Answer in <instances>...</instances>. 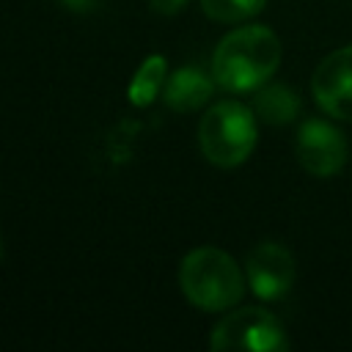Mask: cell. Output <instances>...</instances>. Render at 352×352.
Segmentation results:
<instances>
[{
	"mask_svg": "<svg viewBox=\"0 0 352 352\" xmlns=\"http://www.w3.org/2000/svg\"><path fill=\"white\" fill-rule=\"evenodd\" d=\"M300 94H294L292 85L286 82H264L256 88L253 94V116L270 126H283V124H292L297 116H300Z\"/></svg>",
	"mask_w": 352,
	"mask_h": 352,
	"instance_id": "9c48e42d",
	"label": "cell"
},
{
	"mask_svg": "<svg viewBox=\"0 0 352 352\" xmlns=\"http://www.w3.org/2000/svg\"><path fill=\"white\" fill-rule=\"evenodd\" d=\"M148 6H151V11H157L162 16H173L187 6V0H148Z\"/></svg>",
	"mask_w": 352,
	"mask_h": 352,
	"instance_id": "7c38bea8",
	"label": "cell"
},
{
	"mask_svg": "<svg viewBox=\"0 0 352 352\" xmlns=\"http://www.w3.org/2000/svg\"><path fill=\"white\" fill-rule=\"evenodd\" d=\"M179 286L184 297L201 311H228L245 294V275L239 264L220 248H195L182 258Z\"/></svg>",
	"mask_w": 352,
	"mask_h": 352,
	"instance_id": "7a4b0ae2",
	"label": "cell"
},
{
	"mask_svg": "<svg viewBox=\"0 0 352 352\" xmlns=\"http://www.w3.org/2000/svg\"><path fill=\"white\" fill-rule=\"evenodd\" d=\"M297 275L294 256L278 242L256 245L245 258V278L256 297L261 300H280Z\"/></svg>",
	"mask_w": 352,
	"mask_h": 352,
	"instance_id": "52a82bcc",
	"label": "cell"
},
{
	"mask_svg": "<svg viewBox=\"0 0 352 352\" xmlns=\"http://www.w3.org/2000/svg\"><path fill=\"white\" fill-rule=\"evenodd\" d=\"M63 8H69V11H77V14H88V11H94L96 6H99V0H58Z\"/></svg>",
	"mask_w": 352,
	"mask_h": 352,
	"instance_id": "4fadbf2b",
	"label": "cell"
},
{
	"mask_svg": "<svg viewBox=\"0 0 352 352\" xmlns=\"http://www.w3.org/2000/svg\"><path fill=\"white\" fill-rule=\"evenodd\" d=\"M297 162L319 179L336 176L346 165V138L322 118H308L297 132Z\"/></svg>",
	"mask_w": 352,
	"mask_h": 352,
	"instance_id": "5b68a950",
	"label": "cell"
},
{
	"mask_svg": "<svg viewBox=\"0 0 352 352\" xmlns=\"http://www.w3.org/2000/svg\"><path fill=\"white\" fill-rule=\"evenodd\" d=\"M280 63V41L264 25H242L212 52V77L223 91L248 94L264 85Z\"/></svg>",
	"mask_w": 352,
	"mask_h": 352,
	"instance_id": "6da1fadb",
	"label": "cell"
},
{
	"mask_svg": "<svg viewBox=\"0 0 352 352\" xmlns=\"http://www.w3.org/2000/svg\"><path fill=\"white\" fill-rule=\"evenodd\" d=\"M214 85H217L214 77H209L206 72L195 66H184L168 74L165 88H162V102L176 113H192L212 99Z\"/></svg>",
	"mask_w": 352,
	"mask_h": 352,
	"instance_id": "ba28073f",
	"label": "cell"
},
{
	"mask_svg": "<svg viewBox=\"0 0 352 352\" xmlns=\"http://www.w3.org/2000/svg\"><path fill=\"white\" fill-rule=\"evenodd\" d=\"M165 80H168V60H165V55H148L138 66L135 77L129 80V91H126L129 102L138 104V107L151 104L162 94Z\"/></svg>",
	"mask_w": 352,
	"mask_h": 352,
	"instance_id": "30bf717a",
	"label": "cell"
},
{
	"mask_svg": "<svg viewBox=\"0 0 352 352\" xmlns=\"http://www.w3.org/2000/svg\"><path fill=\"white\" fill-rule=\"evenodd\" d=\"M0 258H3V242H0Z\"/></svg>",
	"mask_w": 352,
	"mask_h": 352,
	"instance_id": "5bb4252c",
	"label": "cell"
},
{
	"mask_svg": "<svg viewBox=\"0 0 352 352\" xmlns=\"http://www.w3.org/2000/svg\"><path fill=\"white\" fill-rule=\"evenodd\" d=\"M267 0H201V8L214 22H245L256 16Z\"/></svg>",
	"mask_w": 352,
	"mask_h": 352,
	"instance_id": "8fae6325",
	"label": "cell"
},
{
	"mask_svg": "<svg viewBox=\"0 0 352 352\" xmlns=\"http://www.w3.org/2000/svg\"><path fill=\"white\" fill-rule=\"evenodd\" d=\"M201 154L217 168L242 165L256 146V116L239 102L212 104L198 124Z\"/></svg>",
	"mask_w": 352,
	"mask_h": 352,
	"instance_id": "3957f363",
	"label": "cell"
},
{
	"mask_svg": "<svg viewBox=\"0 0 352 352\" xmlns=\"http://www.w3.org/2000/svg\"><path fill=\"white\" fill-rule=\"evenodd\" d=\"M316 104L341 121H352V44L322 58L311 77Z\"/></svg>",
	"mask_w": 352,
	"mask_h": 352,
	"instance_id": "8992f818",
	"label": "cell"
},
{
	"mask_svg": "<svg viewBox=\"0 0 352 352\" xmlns=\"http://www.w3.org/2000/svg\"><path fill=\"white\" fill-rule=\"evenodd\" d=\"M209 346L214 352H280L289 349V338L275 314L256 305H245L228 311L214 324Z\"/></svg>",
	"mask_w": 352,
	"mask_h": 352,
	"instance_id": "277c9868",
	"label": "cell"
}]
</instances>
